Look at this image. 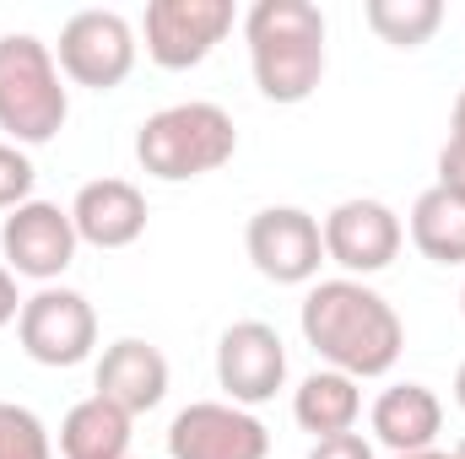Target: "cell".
Instances as JSON below:
<instances>
[{"label":"cell","instance_id":"15","mask_svg":"<svg viewBox=\"0 0 465 459\" xmlns=\"http://www.w3.org/2000/svg\"><path fill=\"white\" fill-rule=\"evenodd\" d=\"M368 427H373V444H384L390 454H417V449H439V433H444V400L428 389V384H390L373 411H368Z\"/></svg>","mask_w":465,"mask_h":459},{"label":"cell","instance_id":"24","mask_svg":"<svg viewBox=\"0 0 465 459\" xmlns=\"http://www.w3.org/2000/svg\"><path fill=\"white\" fill-rule=\"evenodd\" d=\"M22 303H27V298L16 292V276H11V270L0 265V330H5V325H16V314H22Z\"/></svg>","mask_w":465,"mask_h":459},{"label":"cell","instance_id":"17","mask_svg":"<svg viewBox=\"0 0 465 459\" xmlns=\"http://www.w3.org/2000/svg\"><path fill=\"white\" fill-rule=\"evenodd\" d=\"M130 427L135 416H124L104 395H87L60 422V459H130Z\"/></svg>","mask_w":465,"mask_h":459},{"label":"cell","instance_id":"23","mask_svg":"<svg viewBox=\"0 0 465 459\" xmlns=\"http://www.w3.org/2000/svg\"><path fill=\"white\" fill-rule=\"evenodd\" d=\"M309 459H379L373 454V444L362 438V433H341V438H320Z\"/></svg>","mask_w":465,"mask_h":459},{"label":"cell","instance_id":"14","mask_svg":"<svg viewBox=\"0 0 465 459\" xmlns=\"http://www.w3.org/2000/svg\"><path fill=\"white\" fill-rule=\"evenodd\" d=\"M76 238L93 249H130L146 232V195L130 179H93L71 200Z\"/></svg>","mask_w":465,"mask_h":459},{"label":"cell","instance_id":"11","mask_svg":"<svg viewBox=\"0 0 465 459\" xmlns=\"http://www.w3.org/2000/svg\"><path fill=\"white\" fill-rule=\"evenodd\" d=\"M217 389L223 400L254 411L287 389V346L265 319H238L217 336Z\"/></svg>","mask_w":465,"mask_h":459},{"label":"cell","instance_id":"30","mask_svg":"<svg viewBox=\"0 0 465 459\" xmlns=\"http://www.w3.org/2000/svg\"><path fill=\"white\" fill-rule=\"evenodd\" d=\"M130 459H135V454H130Z\"/></svg>","mask_w":465,"mask_h":459},{"label":"cell","instance_id":"3","mask_svg":"<svg viewBox=\"0 0 465 459\" xmlns=\"http://www.w3.org/2000/svg\"><path fill=\"white\" fill-rule=\"evenodd\" d=\"M232 151H238V124L223 103H206V98L168 103V109L146 114L135 130V162L157 184L206 179V173L228 168Z\"/></svg>","mask_w":465,"mask_h":459},{"label":"cell","instance_id":"20","mask_svg":"<svg viewBox=\"0 0 465 459\" xmlns=\"http://www.w3.org/2000/svg\"><path fill=\"white\" fill-rule=\"evenodd\" d=\"M0 459H54V438L38 422V411L0 400Z\"/></svg>","mask_w":465,"mask_h":459},{"label":"cell","instance_id":"19","mask_svg":"<svg viewBox=\"0 0 465 459\" xmlns=\"http://www.w3.org/2000/svg\"><path fill=\"white\" fill-rule=\"evenodd\" d=\"M362 22L390 49H422L444 27V0H368Z\"/></svg>","mask_w":465,"mask_h":459},{"label":"cell","instance_id":"4","mask_svg":"<svg viewBox=\"0 0 465 459\" xmlns=\"http://www.w3.org/2000/svg\"><path fill=\"white\" fill-rule=\"evenodd\" d=\"M71 119L54 49L33 33H0V130L11 146H49Z\"/></svg>","mask_w":465,"mask_h":459},{"label":"cell","instance_id":"27","mask_svg":"<svg viewBox=\"0 0 465 459\" xmlns=\"http://www.w3.org/2000/svg\"><path fill=\"white\" fill-rule=\"evenodd\" d=\"M390 459H450L444 449H417V454H390Z\"/></svg>","mask_w":465,"mask_h":459},{"label":"cell","instance_id":"6","mask_svg":"<svg viewBox=\"0 0 465 459\" xmlns=\"http://www.w3.org/2000/svg\"><path fill=\"white\" fill-rule=\"evenodd\" d=\"M16 346L38 367H82L98 351V308L76 287H38L16 314Z\"/></svg>","mask_w":465,"mask_h":459},{"label":"cell","instance_id":"28","mask_svg":"<svg viewBox=\"0 0 465 459\" xmlns=\"http://www.w3.org/2000/svg\"><path fill=\"white\" fill-rule=\"evenodd\" d=\"M450 459H465V438H460V444H455V449H450Z\"/></svg>","mask_w":465,"mask_h":459},{"label":"cell","instance_id":"22","mask_svg":"<svg viewBox=\"0 0 465 459\" xmlns=\"http://www.w3.org/2000/svg\"><path fill=\"white\" fill-rule=\"evenodd\" d=\"M439 190L465 200V141H444L439 146Z\"/></svg>","mask_w":465,"mask_h":459},{"label":"cell","instance_id":"5","mask_svg":"<svg viewBox=\"0 0 465 459\" xmlns=\"http://www.w3.org/2000/svg\"><path fill=\"white\" fill-rule=\"evenodd\" d=\"M135 54H141V33L119 11H76V16H65L60 44H54L60 76L71 87H87V93L124 87V76L135 71Z\"/></svg>","mask_w":465,"mask_h":459},{"label":"cell","instance_id":"25","mask_svg":"<svg viewBox=\"0 0 465 459\" xmlns=\"http://www.w3.org/2000/svg\"><path fill=\"white\" fill-rule=\"evenodd\" d=\"M450 141H465V87L455 98V109H450Z\"/></svg>","mask_w":465,"mask_h":459},{"label":"cell","instance_id":"21","mask_svg":"<svg viewBox=\"0 0 465 459\" xmlns=\"http://www.w3.org/2000/svg\"><path fill=\"white\" fill-rule=\"evenodd\" d=\"M33 184H38V168L22 146L0 141V211H16L33 200Z\"/></svg>","mask_w":465,"mask_h":459},{"label":"cell","instance_id":"12","mask_svg":"<svg viewBox=\"0 0 465 459\" xmlns=\"http://www.w3.org/2000/svg\"><path fill=\"white\" fill-rule=\"evenodd\" d=\"M168 459H271V433L232 400H195L168 422Z\"/></svg>","mask_w":465,"mask_h":459},{"label":"cell","instance_id":"16","mask_svg":"<svg viewBox=\"0 0 465 459\" xmlns=\"http://www.w3.org/2000/svg\"><path fill=\"white\" fill-rule=\"evenodd\" d=\"M357 416H362V389L357 378L336 373V367H314L298 389H292V422L320 444V438H341L357 433Z\"/></svg>","mask_w":465,"mask_h":459},{"label":"cell","instance_id":"18","mask_svg":"<svg viewBox=\"0 0 465 459\" xmlns=\"http://www.w3.org/2000/svg\"><path fill=\"white\" fill-rule=\"evenodd\" d=\"M406 232L417 243L422 259L433 265H465V200H455L450 190H422L411 200V217H406Z\"/></svg>","mask_w":465,"mask_h":459},{"label":"cell","instance_id":"1","mask_svg":"<svg viewBox=\"0 0 465 459\" xmlns=\"http://www.w3.org/2000/svg\"><path fill=\"white\" fill-rule=\"evenodd\" d=\"M298 330L303 341L314 346V356L347 378H384L401 351H406V325L395 314V303L384 292H373L368 281H351V276H331V281H314L303 292V308H298Z\"/></svg>","mask_w":465,"mask_h":459},{"label":"cell","instance_id":"10","mask_svg":"<svg viewBox=\"0 0 465 459\" xmlns=\"http://www.w3.org/2000/svg\"><path fill=\"white\" fill-rule=\"evenodd\" d=\"M320 232H325V259L341 265V276H351V281L390 270L401 243H406V222L373 195H351L341 206H331Z\"/></svg>","mask_w":465,"mask_h":459},{"label":"cell","instance_id":"13","mask_svg":"<svg viewBox=\"0 0 465 459\" xmlns=\"http://www.w3.org/2000/svg\"><path fill=\"white\" fill-rule=\"evenodd\" d=\"M93 395H104L124 416H146L168 400V356L141 336H119L104 346L98 367H93Z\"/></svg>","mask_w":465,"mask_h":459},{"label":"cell","instance_id":"26","mask_svg":"<svg viewBox=\"0 0 465 459\" xmlns=\"http://www.w3.org/2000/svg\"><path fill=\"white\" fill-rule=\"evenodd\" d=\"M455 405H460V411H465V362H460V367H455Z\"/></svg>","mask_w":465,"mask_h":459},{"label":"cell","instance_id":"2","mask_svg":"<svg viewBox=\"0 0 465 459\" xmlns=\"http://www.w3.org/2000/svg\"><path fill=\"white\" fill-rule=\"evenodd\" d=\"M249 71L265 103H309L325 82V11L314 0H254L243 16Z\"/></svg>","mask_w":465,"mask_h":459},{"label":"cell","instance_id":"29","mask_svg":"<svg viewBox=\"0 0 465 459\" xmlns=\"http://www.w3.org/2000/svg\"><path fill=\"white\" fill-rule=\"evenodd\" d=\"M460 314H465V287H460Z\"/></svg>","mask_w":465,"mask_h":459},{"label":"cell","instance_id":"7","mask_svg":"<svg viewBox=\"0 0 465 459\" xmlns=\"http://www.w3.org/2000/svg\"><path fill=\"white\" fill-rule=\"evenodd\" d=\"M238 22L232 0H152L141 16V49L157 71H195Z\"/></svg>","mask_w":465,"mask_h":459},{"label":"cell","instance_id":"8","mask_svg":"<svg viewBox=\"0 0 465 459\" xmlns=\"http://www.w3.org/2000/svg\"><path fill=\"white\" fill-rule=\"evenodd\" d=\"M76 222H71V206H54V200H27L16 211H5L0 222V265L22 281H38V287H54L71 265H76Z\"/></svg>","mask_w":465,"mask_h":459},{"label":"cell","instance_id":"9","mask_svg":"<svg viewBox=\"0 0 465 459\" xmlns=\"http://www.w3.org/2000/svg\"><path fill=\"white\" fill-rule=\"evenodd\" d=\"M249 265L276 287H314L325 265V232L320 217L303 206H260L243 228Z\"/></svg>","mask_w":465,"mask_h":459}]
</instances>
